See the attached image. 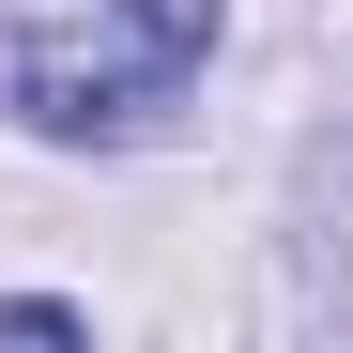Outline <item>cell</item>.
Returning <instances> with one entry per match:
<instances>
[{
    "label": "cell",
    "instance_id": "6da1fadb",
    "mask_svg": "<svg viewBox=\"0 0 353 353\" xmlns=\"http://www.w3.org/2000/svg\"><path fill=\"white\" fill-rule=\"evenodd\" d=\"M215 46V0H0V92L46 139H108L154 92H185Z\"/></svg>",
    "mask_w": 353,
    "mask_h": 353
}]
</instances>
